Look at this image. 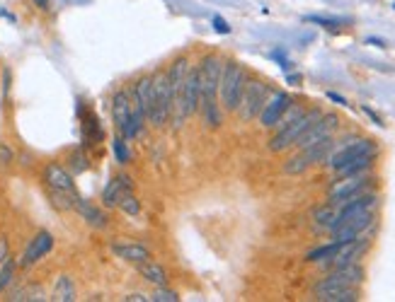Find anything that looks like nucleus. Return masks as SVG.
<instances>
[{
  "label": "nucleus",
  "instance_id": "obj_3",
  "mask_svg": "<svg viewBox=\"0 0 395 302\" xmlns=\"http://www.w3.org/2000/svg\"><path fill=\"white\" fill-rule=\"evenodd\" d=\"M364 281V269L359 264H349V266H337V269H330L327 276L320 278L313 286V295L320 298L325 293H335V290L342 288H359V283Z\"/></svg>",
  "mask_w": 395,
  "mask_h": 302
},
{
  "label": "nucleus",
  "instance_id": "obj_29",
  "mask_svg": "<svg viewBox=\"0 0 395 302\" xmlns=\"http://www.w3.org/2000/svg\"><path fill=\"white\" fill-rule=\"evenodd\" d=\"M117 208H119L124 215H129V218H138V215H141V201L134 196V191L124 193L119 206H117Z\"/></svg>",
  "mask_w": 395,
  "mask_h": 302
},
{
  "label": "nucleus",
  "instance_id": "obj_19",
  "mask_svg": "<svg viewBox=\"0 0 395 302\" xmlns=\"http://www.w3.org/2000/svg\"><path fill=\"white\" fill-rule=\"evenodd\" d=\"M378 155V150L374 152H366V155H361L357 159H352L349 164H344L342 169H337V176H347V174H359V172H369L371 169V164H374V159Z\"/></svg>",
  "mask_w": 395,
  "mask_h": 302
},
{
  "label": "nucleus",
  "instance_id": "obj_6",
  "mask_svg": "<svg viewBox=\"0 0 395 302\" xmlns=\"http://www.w3.org/2000/svg\"><path fill=\"white\" fill-rule=\"evenodd\" d=\"M223 64L225 61L218 54L201 56V61L196 64V71H199V87H201L199 104L211 102V99H218V83H221Z\"/></svg>",
  "mask_w": 395,
  "mask_h": 302
},
{
  "label": "nucleus",
  "instance_id": "obj_25",
  "mask_svg": "<svg viewBox=\"0 0 395 302\" xmlns=\"http://www.w3.org/2000/svg\"><path fill=\"white\" fill-rule=\"evenodd\" d=\"M340 247H342V244L332 239V242L325 244V247H318V249H313V252H308L306 261H310V264H325L327 259H332V256L337 254V249H340Z\"/></svg>",
  "mask_w": 395,
  "mask_h": 302
},
{
  "label": "nucleus",
  "instance_id": "obj_8",
  "mask_svg": "<svg viewBox=\"0 0 395 302\" xmlns=\"http://www.w3.org/2000/svg\"><path fill=\"white\" fill-rule=\"evenodd\" d=\"M369 184H371V176H369V172L337 176V181L330 186V191H327V201H330L332 206H340V203H342V201H347V198L357 196V193L369 191Z\"/></svg>",
  "mask_w": 395,
  "mask_h": 302
},
{
  "label": "nucleus",
  "instance_id": "obj_10",
  "mask_svg": "<svg viewBox=\"0 0 395 302\" xmlns=\"http://www.w3.org/2000/svg\"><path fill=\"white\" fill-rule=\"evenodd\" d=\"M337 128H340V116H337V114H323V116H320L293 145H296L298 150H306V147L320 143V140L332 138Z\"/></svg>",
  "mask_w": 395,
  "mask_h": 302
},
{
  "label": "nucleus",
  "instance_id": "obj_1",
  "mask_svg": "<svg viewBox=\"0 0 395 302\" xmlns=\"http://www.w3.org/2000/svg\"><path fill=\"white\" fill-rule=\"evenodd\" d=\"M175 111V97H172V85L167 68H158L153 73V107L148 111V123L153 128H163Z\"/></svg>",
  "mask_w": 395,
  "mask_h": 302
},
{
  "label": "nucleus",
  "instance_id": "obj_23",
  "mask_svg": "<svg viewBox=\"0 0 395 302\" xmlns=\"http://www.w3.org/2000/svg\"><path fill=\"white\" fill-rule=\"evenodd\" d=\"M18 261L15 259H8L3 266H0V295L8 293L10 288L15 286V278H18Z\"/></svg>",
  "mask_w": 395,
  "mask_h": 302
},
{
  "label": "nucleus",
  "instance_id": "obj_15",
  "mask_svg": "<svg viewBox=\"0 0 395 302\" xmlns=\"http://www.w3.org/2000/svg\"><path fill=\"white\" fill-rule=\"evenodd\" d=\"M129 191H134V179L129 174H117V176H112L110 181H107V186L102 189V208H117L119 206V201H122V196L124 193H129Z\"/></svg>",
  "mask_w": 395,
  "mask_h": 302
},
{
  "label": "nucleus",
  "instance_id": "obj_21",
  "mask_svg": "<svg viewBox=\"0 0 395 302\" xmlns=\"http://www.w3.org/2000/svg\"><path fill=\"white\" fill-rule=\"evenodd\" d=\"M56 302H73L76 300V286H73V278L71 276H59L56 286L52 290V298Z\"/></svg>",
  "mask_w": 395,
  "mask_h": 302
},
{
  "label": "nucleus",
  "instance_id": "obj_31",
  "mask_svg": "<svg viewBox=\"0 0 395 302\" xmlns=\"http://www.w3.org/2000/svg\"><path fill=\"white\" fill-rule=\"evenodd\" d=\"M112 150H114L117 162H119V164H129V162H131V152H129V140H124L119 133H117L114 143H112Z\"/></svg>",
  "mask_w": 395,
  "mask_h": 302
},
{
  "label": "nucleus",
  "instance_id": "obj_18",
  "mask_svg": "<svg viewBox=\"0 0 395 302\" xmlns=\"http://www.w3.org/2000/svg\"><path fill=\"white\" fill-rule=\"evenodd\" d=\"M189 68H191V61L187 59V56H177V59H172V64L167 66V76H170L175 102H177L179 90H182V83H184V78H187Z\"/></svg>",
  "mask_w": 395,
  "mask_h": 302
},
{
  "label": "nucleus",
  "instance_id": "obj_12",
  "mask_svg": "<svg viewBox=\"0 0 395 302\" xmlns=\"http://www.w3.org/2000/svg\"><path fill=\"white\" fill-rule=\"evenodd\" d=\"M42 181L47 189H59V191H69V193H78L76 191V179H73L71 169L64 167L56 159H49L44 162L42 167Z\"/></svg>",
  "mask_w": 395,
  "mask_h": 302
},
{
  "label": "nucleus",
  "instance_id": "obj_4",
  "mask_svg": "<svg viewBox=\"0 0 395 302\" xmlns=\"http://www.w3.org/2000/svg\"><path fill=\"white\" fill-rule=\"evenodd\" d=\"M269 95H272V90H269L267 83L247 78L245 90H242V97H240V104H238V109H235V114H238L240 121L242 123H250L252 119H257L259 111H262V107L267 104Z\"/></svg>",
  "mask_w": 395,
  "mask_h": 302
},
{
  "label": "nucleus",
  "instance_id": "obj_13",
  "mask_svg": "<svg viewBox=\"0 0 395 302\" xmlns=\"http://www.w3.org/2000/svg\"><path fill=\"white\" fill-rule=\"evenodd\" d=\"M291 95L289 92H281V90H276V92L269 95L267 104L262 107V111H259V126L262 128H274V123L281 119V114L291 107Z\"/></svg>",
  "mask_w": 395,
  "mask_h": 302
},
{
  "label": "nucleus",
  "instance_id": "obj_5",
  "mask_svg": "<svg viewBox=\"0 0 395 302\" xmlns=\"http://www.w3.org/2000/svg\"><path fill=\"white\" fill-rule=\"evenodd\" d=\"M320 116H323V109H318V107H315V109H306L293 123L276 131L274 138L269 140V150H272V152H284L286 147H291L293 143H296V140L301 138V135L306 133V131L313 126V123L318 121Z\"/></svg>",
  "mask_w": 395,
  "mask_h": 302
},
{
  "label": "nucleus",
  "instance_id": "obj_14",
  "mask_svg": "<svg viewBox=\"0 0 395 302\" xmlns=\"http://www.w3.org/2000/svg\"><path fill=\"white\" fill-rule=\"evenodd\" d=\"M112 252L119 256L122 261H129V264H141V261L153 259V254H151V249L146 244L134 242V239H126V237L114 239L112 242Z\"/></svg>",
  "mask_w": 395,
  "mask_h": 302
},
{
  "label": "nucleus",
  "instance_id": "obj_36",
  "mask_svg": "<svg viewBox=\"0 0 395 302\" xmlns=\"http://www.w3.org/2000/svg\"><path fill=\"white\" fill-rule=\"evenodd\" d=\"M213 27H216V32H218V34H228V32H230L228 22H225L223 17H218V15L213 17Z\"/></svg>",
  "mask_w": 395,
  "mask_h": 302
},
{
  "label": "nucleus",
  "instance_id": "obj_33",
  "mask_svg": "<svg viewBox=\"0 0 395 302\" xmlns=\"http://www.w3.org/2000/svg\"><path fill=\"white\" fill-rule=\"evenodd\" d=\"M15 162V152L10 145L0 143V167H10V164Z\"/></svg>",
  "mask_w": 395,
  "mask_h": 302
},
{
  "label": "nucleus",
  "instance_id": "obj_38",
  "mask_svg": "<svg viewBox=\"0 0 395 302\" xmlns=\"http://www.w3.org/2000/svg\"><path fill=\"white\" fill-rule=\"evenodd\" d=\"M327 97H330V99H335V102H340V104H347V99L340 97V95H335V92H327Z\"/></svg>",
  "mask_w": 395,
  "mask_h": 302
},
{
  "label": "nucleus",
  "instance_id": "obj_20",
  "mask_svg": "<svg viewBox=\"0 0 395 302\" xmlns=\"http://www.w3.org/2000/svg\"><path fill=\"white\" fill-rule=\"evenodd\" d=\"M47 196H49V203H52L56 210H61V213H69V210L76 208L78 193L59 191V189H47Z\"/></svg>",
  "mask_w": 395,
  "mask_h": 302
},
{
  "label": "nucleus",
  "instance_id": "obj_11",
  "mask_svg": "<svg viewBox=\"0 0 395 302\" xmlns=\"http://www.w3.org/2000/svg\"><path fill=\"white\" fill-rule=\"evenodd\" d=\"M374 223H376V213L374 210H366V213L354 215V218L344 220L340 227H335V230H332V239L340 244L354 242V239H359Z\"/></svg>",
  "mask_w": 395,
  "mask_h": 302
},
{
  "label": "nucleus",
  "instance_id": "obj_7",
  "mask_svg": "<svg viewBox=\"0 0 395 302\" xmlns=\"http://www.w3.org/2000/svg\"><path fill=\"white\" fill-rule=\"evenodd\" d=\"M112 121H114L117 133L124 140L131 143L136 138V128H134V121H131V92L129 90H117L112 95Z\"/></svg>",
  "mask_w": 395,
  "mask_h": 302
},
{
  "label": "nucleus",
  "instance_id": "obj_27",
  "mask_svg": "<svg viewBox=\"0 0 395 302\" xmlns=\"http://www.w3.org/2000/svg\"><path fill=\"white\" fill-rule=\"evenodd\" d=\"M320 302H357L359 300V288H342L335 290V293H325L320 298H315Z\"/></svg>",
  "mask_w": 395,
  "mask_h": 302
},
{
  "label": "nucleus",
  "instance_id": "obj_28",
  "mask_svg": "<svg viewBox=\"0 0 395 302\" xmlns=\"http://www.w3.org/2000/svg\"><path fill=\"white\" fill-rule=\"evenodd\" d=\"M69 167H71V174H83V172H88V169H90V159H88L86 152H83V147H78V150H71Z\"/></svg>",
  "mask_w": 395,
  "mask_h": 302
},
{
  "label": "nucleus",
  "instance_id": "obj_24",
  "mask_svg": "<svg viewBox=\"0 0 395 302\" xmlns=\"http://www.w3.org/2000/svg\"><path fill=\"white\" fill-rule=\"evenodd\" d=\"M315 225L320 227V230H327L332 232V227H335V218H337V206H332V203H327V206L315 210Z\"/></svg>",
  "mask_w": 395,
  "mask_h": 302
},
{
  "label": "nucleus",
  "instance_id": "obj_17",
  "mask_svg": "<svg viewBox=\"0 0 395 302\" xmlns=\"http://www.w3.org/2000/svg\"><path fill=\"white\" fill-rule=\"evenodd\" d=\"M136 269H138V273H141V278H143L146 283H151L153 288H163V286H167V281H170L167 271L163 269L160 264H155L153 259L141 261V264H136Z\"/></svg>",
  "mask_w": 395,
  "mask_h": 302
},
{
  "label": "nucleus",
  "instance_id": "obj_37",
  "mask_svg": "<svg viewBox=\"0 0 395 302\" xmlns=\"http://www.w3.org/2000/svg\"><path fill=\"white\" fill-rule=\"evenodd\" d=\"M124 300H126V302H148V295H143V293H129Z\"/></svg>",
  "mask_w": 395,
  "mask_h": 302
},
{
  "label": "nucleus",
  "instance_id": "obj_16",
  "mask_svg": "<svg viewBox=\"0 0 395 302\" xmlns=\"http://www.w3.org/2000/svg\"><path fill=\"white\" fill-rule=\"evenodd\" d=\"M76 210L78 215L83 218V223L90 225L93 230H105L107 225H110V220H107V215H105V210L98 206V203H93V201H88V198H81L78 196L76 198Z\"/></svg>",
  "mask_w": 395,
  "mask_h": 302
},
{
  "label": "nucleus",
  "instance_id": "obj_2",
  "mask_svg": "<svg viewBox=\"0 0 395 302\" xmlns=\"http://www.w3.org/2000/svg\"><path fill=\"white\" fill-rule=\"evenodd\" d=\"M245 83H247L245 66H240L238 61H228V64H223L221 83H218V102H221L223 111L238 109Z\"/></svg>",
  "mask_w": 395,
  "mask_h": 302
},
{
  "label": "nucleus",
  "instance_id": "obj_34",
  "mask_svg": "<svg viewBox=\"0 0 395 302\" xmlns=\"http://www.w3.org/2000/svg\"><path fill=\"white\" fill-rule=\"evenodd\" d=\"M8 259H10V244L5 237H0V266H3Z\"/></svg>",
  "mask_w": 395,
  "mask_h": 302
},
{
  "label": "nucleus",
  "instance_id": "obj_26",
  "mask_svg": "<svg viewBox=\"0 0 395 302\" xmlns=\"http://www.w3.org/2000/svg\"><path fill=\"white\" fill-rule=\"evenodd\" d=\"M313 167V164L308 162V157H306V152L303 150H298V155L296 157H291V159H286L284 162V174H303V172H308V169Z\"/></svg>",
  "mask_w": 395,
  "mask_h": 302
},
{
  "label": "nucleus",
  "instance_id": "obj_35",
  "mask_svg": "<svg viewBox=\"0 0 395 302\" xmlns=\"http://www.w3.org/2000/svg\"><path fill=\"white\" fill-rule=\"evenodd\" d=\"M306 22H315V25H325V27H337V25H342L340 20H325V17H306Z\"/></svg>",
  "mask_w": 395,
  "mask_h": 302
},
{
  "label": "nucleus",
  "instance_id": "obj_22",
  "mask_svg": "<svg viewBox=\"0 0 395 302\" xmlns=\"http://www.w3.org/2000/svg\"><path fill=\"white\" fill-rule=\"evenodd\" d=\"M102 128H100V123H98V116H95L93 111L88 114L86 119H83V140L86 143L83 145H95L98 140H102Z\"/></svg>",
  "mask_w": 395,
  "mask_h": 302
},
{
  "label": "nucleus",
  "instance_id": "obj_30",
  "mask_svg": "<svg viewBox=\"0 0 395 302\" xmlns=\"http://www.w3.org/2000/svg\"><path fill=\"white\" fill-rule=\"evenodd\" d=\"M303 111H306V107H301V104H293V102H291V107H289V109H286L284 114H281V119H279V121L274 123V128L279 131V128L289 126V123H293V121H296V119L301 116Z\"/></svg>",
  "mask_w": 395,
  "mask_h": 302
},
{
  "label": "nucleus",
  "instance_id": "obj_32",
  "mask_svg": "<svg viewBox=\"0 0 395 302\" xmlns=\"http://www.w3.org/2000/svg\"><path fill=\"white\" fill-rule=\"evenodd\" d=\"M148 300L151 302H179V295L167 286H163V288H155V293L148 295Z\"/></svg>",
  "mask_w": 395,
  "mask_h": 302
},
{
  "label": "nucleus",
  "instance_id": "obj_9",
  "mask_svg": "<svg viewBox=\"0 0 395 302\" xmlns=\"http://www.w3.org/2000/svg\"><path fill=\"white\" fill-rule=\"evenodd\" d=\"M52 249H54V235L49 230H39L37 235L27 242V247L22 249L18 266L20 269H32V266H37Z\"/></svg>",
  "mask_w": 395,
  "mask_h": 302
}]
</instances>
